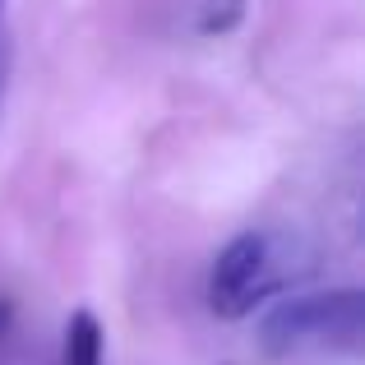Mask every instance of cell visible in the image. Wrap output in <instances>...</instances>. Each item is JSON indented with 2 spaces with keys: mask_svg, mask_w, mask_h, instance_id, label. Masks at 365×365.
Returning <instances> with one entry per match:
<instances>
[{
  "mask_svg": "<svg viewBox=\"0 0 365 365\" xmlns=\"http://www.w3.org/2000/svg\"><path fill=\"white\" fill-rule=\"evenodd\" d=\"M292 259L287 245L268 232H241L217 250L213 268H208V310L217 319H245L255 314L268 296H277L292 282Z\"/></svg>",
  "mask_w": 365,
  "mask_h": 365,
  "instance_id": "7a4b0ae2",
  "label": "cell"
},
{
  "mask_svg": "<svg viewBox=\"0 0 365 365\" xmlns=\"http://www.w3.org/2000/svg\"><path fill=\"white\" fill-rule=\"evenodd\" d=\"M107 356V338H102V324L93 310H74L65 319V333H61V365H102Z\"/></svg>",
  "mask_w": 365,
  "mask_h": 365,
  "instance_id": "3957f363",
  "label": "cell"
},
{
  "mask_svg": "<svg viewBox=\"0 0 365 365\" xmlns=\"http://www.w3.org/2000/svg\"><path fill=\"white\" fill-rule=\"evenodd\" d=\"M236 19H241V0H213V9L199 19V33H227Z\"/></svg>",
  "mask_w": 365,
  "mask_h": 365,
  "instance_id": "277c9868",
  "label": "cell"
},
{
  "mask_svg": "<svg viewBox=\"0 0 365 365\" xmlns=\"http://www.w3.org/2000/svg\"><path fill=\"white\" fill-rule=\"evenodd\" d=\"M5 70H9V51H5V28H0V88H5Z\"/></svg>",
  "mask_w": 365,
  "mask_h": 365,
  "instance_id": "5b68a950",
  "label": "cell"
},
{
  "mask_svg": "<svg viewBox=\"0 0 365 365\" xmlns=\"http://www.w3.org/2000/svg\"><path fill=\"white\" fill-rule=\"evenodd\" d=\"M365 338V292L361 287H333L277 301L259 319V347L268 356H292L305 347L329 351H361Z\"/></svg>",
  "mask_w": 365,
  "mask_h": 365,
  "instance_id": "6da1fadb",
  "label": "cell"
},
{
  "mask_svg": "<svg viewBox=\"0 0 365 365\" xmlns=\"http://www.w3.org/2000/svg\"><path fill=\"white\" fill-rule=\"evenodd\" d=\"M0 14H5V0H0Z\"/></svg>",
  "mask_w": 365,
  "mask_h": 365,
  "instance_id": "8992f818",
  "label": "cell"
}]
</instances>
